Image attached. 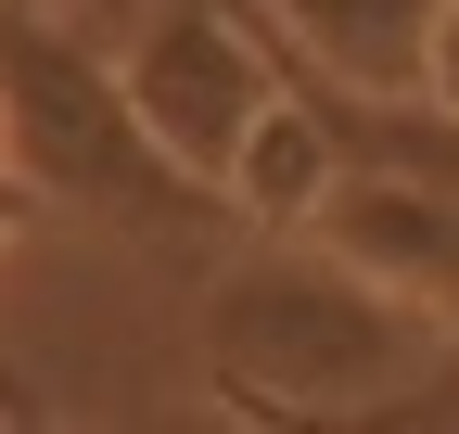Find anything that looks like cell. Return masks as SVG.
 Listing matches in <instances>:
<instances>
[{
	"label": "cell",
	"mask_w": 459,
	"mask_h": 434,
	"mask_svg": "<svg viewBox=\"0 0 459 434\" xmlns=\"http://www.w3.org/2000/svg\"><path fill=\"white\" fill-rule=\"evenodd\" d=\"M459 319L370 282L358 256H332L319 230H255V256H230L204 282V384L255 421H370L446 384Z\"/></svg>",
	"instance_id": "cell-1"
},
{
	"label": "cell",
	"mask_w": 459,
	"mask_h": 434,
	"mask_svg": "<svg viewBox=\"0 0 459 434\" xmlns=\"http://www.w3.org/2000/svg\"><path fill=\"white\" fill-rule=\"evenodd\" d=\"M0 167L39 204H77L128 243H192L230 217V192L166 167L153 128L128 116V77L77 26H51L39 0H0Z\"/></svg>",
	"instance_id": "cell-2"
},
{
	"label": "cell",
	"mask_w": 459,
	"mask_h": 434,
	"mask_svg": "<svg viewBox=\"0 0 459 434\" xmlns=\"http://www.w3.org/2000/svg\"><path fill=\"white\" fill-rule=\"evenodd\" d=\"M115 77H128V116L153 128L166 167L217 179L230 141L255 128V102L281 90V51H268V26L243 13V0H153V26L128 39Z\"/></svg>",
	"instance_id": "cell-3"
},
{
	"label": "cell",
	"mask_w": 459,
	"mask_h": 434,
	"mask_svg": "<svg viewBox=\"0 0 459 434\" xmlns=\"http://www.w3.org/2000/svg\"><path fill=\"white\" fill-rule=\"evenodd\" d=\"M307 230H319L332 256H358L370 282H395V294H421V307L459 319V192H434V179H409V167H344Z\"/></svg>",
	"instance_id": "cell-4"
},
{
	"label": "cell",
	"mask_w": 459,
	"mask_h": 434,
	"mask_svg": "<svg viewBox=\"0 0 459 434\" xmlns=\"http://www.w3.org/2000/svg\"><path fill=\"white\" fill-rule=\"evenodd\" d=\"M332 179H344V153H332V116H319V90L281 65V90L255 102V128L230 141V167H217V192H230V217L243 230H307V217L332 204Z\"/></svg>",
	"instance_id": "cell-5"
},
{
	"label": "cell",
	"mask_w": 459,
	"mask_h": 434,
	"mask_svg": "<svg viewBox=\"0 0 459 434\" xmlns=\"http://www.w3.org/2000/svg\"><path fill=\"white\" fill-rule=\"evenodd\" d=\"M243 13L281 39V65L344 90H421V51H434V0H243Z\"/></svg>",
	"instance_id": "cell-6"
},
{
	"label": "cell",
	"mask_w": 459,
	"mask_h": 434,
	"mask_svg": "<svg viewBox=\"0 0 459 434\" xmlns=\"http://www.w3.org/2000/svg\"><path fill=\"white\" fill-rule=\"evenodd\" d=\"M421 90L459 116V0H434V51H421Z\"/></svg>",
	"instance_id": "cell-7"
},
{
	"label": "cell",
	"mask_w": 459,
	"mask_h": 434,
	"mask_svg": "<svg viewBox=\"0 0 459 434\" xmlns=\"http://www.w3.org/2000/svg\"><path fill=\"white\" fill-rule=\"evenodd\" d=\"M26 204H39V192H26L13 167H0V243H13V217H26Z\"/></svg>",
	"instance_id": "cell-8"
}]
</instances>
